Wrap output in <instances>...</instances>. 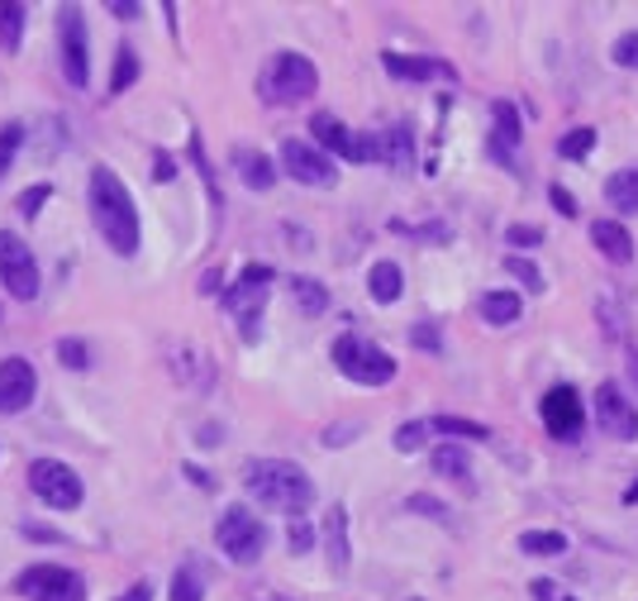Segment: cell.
Listing matches in <instances>:
<instances>
[{
    "label": "cell",
    "mask_w": 638,
    "mask_h": 601,
    "mask_svg": "<svg viewBox=\"0 0 638 601\" xmlns=\"http://www.w3.org/2000/svg\"><path fill=\"white\" fill-rule=\"evenodd\" d=\"M86 205L91 220L101 230V240L120 253V258H134L138 253V205L110 167H91V186H86Z\"/></svg>",
    "instance_id": "6da1fadb"
},
{
    "label": "cell",
    "mask_w": 638,
    "mask_h": 601,
    "mask_svg": "<svg viewBox=\"0 0 638 601\" xmlns=\"http://www.w3.org/2000/svg\"><path fill=\"white\" fill-rule=\"evenodd\" d=\"M244 487L253 501H263L267 511H281V516H306L310 501H315V482L310 472L291 464V458H248L244 464Z\"/></svg>",
    "instance_id": "7a4b0ae2"
},
{
    "label": "cell",
    "mask_w": 638,
    "mask_h": 601,
    "mask_svg": "<svg viewBox=\"0 0 638 601\" xmlns=\"http://www.w3.org/2000/svg\"><path fill=\"white\" fill-rule=\"evenodd\" d=\"M315 86H319L315 62L296 49L272 53V62H267L263 77H258V96L267 105H300L306 96H315Z\"/></svg>",
    "instance_id": "3957f363"
},
{
    "label": "cell",
    "mask_w": 638,
    "mask_h": 601,
    "mask_svg": "<svg viewBox=\"0 0 638 601\" xmlns=\"http://www.w3.org/2000/svg\"><path fill=\"white\" fill-rule=\"evenodd\" d=\"M333 368H339L348 383H358V387H387V383H395V358L387 349H377L372 339L353 335V329L333 339Z\"/></svg>",
    "instance_id": "277c9868"
},
{
    "label": "cell",
    "mask_w": 638,
    "mask_h": 601,
    "mask_svg": "<svg viewBox=\"0 0 638 601\" xmlns=\"http://www.w3.org/2000/svg\"><path fill=\"white\" fill-rule=\"evenodd\" d=\"M272 282H277V273L267 263H248L244 273L234 277V287L225 292V310L238 320V329H244L248 344H258V325H263L267 296H272Z\"/></svg>",
    "instance_id": "5b68a950"
},
{
    "label": "cell",
    "mask_w": 638,
    "mask_h": 601,
    "mask_svg": "<svg viewBox=\"0 0 638 601\" xmlns=\"http://www.w3.org/2000/svg\"><path fill=\"white\" fill-rule=\"evenodd\" d=\"M215 544H219V553H225L229 563L253 568L263 559V549H267V526L248 511V506H229V511L219 516V526H215Z\"/></svg>",
    "instance_id": "8992f818"
},
{
    "label": "cell",
    "mask_w": 638,
    "mask_h": 601,
    "mask_svg": "<svg viewBox=\"0 0 638 601\" xmlns=\"http://www.w3.org/2000/svg\"><path fill=\"white\" fill-rule=\"evenodd\" d=\"M29 492L43 506H53V511H76L86 487L76 478V468L62 464V458H34V464H29Z\"/></svg>",
    "instance_id": "52a82bcc"
},
{
    "label": "cell",
    "mask_w": 638,
    "mask_h": 601,
    "mask_svg": "<svg viewBox=\"0 0 638 601\" xmlns=\"http://www.w3.org/2000/svg\"><path fill=\"white\" fill-rule=\"evenodd\" d=\"M310 134H315V144L333 157H348V163H381V134L348 130V124L339 115H329V110L310 115Z\"/></svg>",
    "instance_id": "ba28073f"
},
{
    "label": "cell",
    "mask_w": 638,
    "mask_h": 601,
    "mask_svg": "<svg viewBox=\"0 0 638 601\" xmlns=\"http://www.w3.org/2000/svg\"><path fill=\"white\" fill-rule=\"evenodd\" d=\"M281 172L300 186H315V192L339 186V167H333V157L315 139H281Z\"/></svg>",
    "instance_id": "9c48e42d"
},
{
    "label": "cell",
    "mask_w": 638,
    "mask_h": 601,
    "mask_svg": "<svg viewBox=\"0 0 638 601\" xmlns=\"http://www.w3.org/2000/svg\"><path fill=\"white\" fill-rule=\"evenodd\" d=\"M538 420H544V430L557 439V445H577L582 430H586V406H582V391L557 383L544 391V401H538Z\"/></svg>",
    "instance_id": "30bf717a"
},
{
    "label": "cell",
    "mask_w": 638,
    "mask_h": 601,
    "mask_svg": "<svg viewBox=\"0 0 638 601\" xmlns=\"http://www.w3.org/2000/svg\"><path fill=\"white\" fill-rule=\"evenodd\" d=\"M58 49H62V77L82 91L91 82V43H86V14L76 6H62L58 14Z\"/></svg>",
    "instance_id": "8fae6325"
},
{
    "label": "cell",
    "mask_w": 638,
    "mask_h": 601,
    "mask_svg": "<svg viewBox=\"0 0 638 601\" xmlns=\"http://www.w3.org/2000/svg\"><path fill=\"white\" fill-rule=\"evenodd\" d=\"M14 592L29 597V601H86V588L72 568H58V563H34L14 578Z\"/></svg>",
    "instance_id": "7c38bea8"
},
{
    "label": "cell",
    "mask_w": 638,
    "mask_h": 601,
    "mask_svg": "<svg viewBox=\"0 0 638 601\" xmlns=\"http://www.w3.org/2000/svg\"><path fill=\"white\" fill-rule=\"evenodd\" d=\"M0 282L14 300H34L39 296V263H34V248H29L20 234H6L0 230Z\"/></svg>",
    "instance_id": "4fadbf2b"
},
{
    "label": "cell",
    "mask_w": 638,
    "mask_h": 601,
    "mask_svg": "<svg viewBox=\"0 0 638 601\" xmlns=\"http://www.w3.org/2000/svg\"><path fill=\"white\" fill-rule=\"evenodd\" d=\"M596 425H600V435L619 439V445L638 439V410H634V401L615 383H600L596 387Z\"/></svg>",
    "instance_id": "5bb4252c"
},
{
    "label": "cell",
    "mask_w": 638,
    "mask_h": 601,
    "mask_svg": "<svg viewBox=\"0 0 638 601\" xmlns=\"http://www.w3.org/2000/svg\"><path fill=\"white\" fill-rule=\"evenodd\" d=\"M39 391V373L29 358H6L0 363V416H20V410H29V401H34Z\"/></svg>",
    "instance_id": "9a60e30c"
},
{
    "label": "cell",
    "mask_w": 638,
    "mask_h": 601,
    "mask_svg": "<svg viewBox=\"0 0 638 601\" xmlns=\"http://www.w3.org/2000/svg\"><path fill=\"white\" fill-rule=\"evenodd\" d=\"M515 149H519V110L510 101H496L491 105V153L505 167H515Z\"/></svg>",
    "instance_id": "2e32d148"
},
{
    "label": "cell",
    "mask_w": 638,
    "mask_h": 601,
    "mask_svg": "<svg viewBox=\"0 0 638 601\" xmlns=\"http://www.w3.org/2000/svg\"><path fill=\"white\" fill-rule=\"evenodd\" d=\"M381 68H387L395 82H429V77H443L453 82V68L439 58H414V53H381Z\"/></svg>",
    "instance_id": "e0dca14e"
},
{
    "label": "cell",
    "mask_w": 638,
    "mask_h": 601,
    "mask_svg": "<svg viewBox=\"0 0 638 601\" xmlns=\"http://www.w3.org/2000/svg\"><path fill=\"white\" fill-rule=\"evenodd\" d=\"M229 163H234L238 182H244L248 192H267V186L277 182V167H272V157H267V153H258V149H248V144H238V149L229 153Z\"/></svg>",
    "instance_id": "ac0fdd59"
},
{
    "label": "cell",
    "mask_w": 638,
    "mask_h": 601,
    "mask_svg": "<svg viewBox=\"0 0 638 601\" xmlns=\"http://www.w3.org/2000/svg\"><path fill=\"white\" fill-rule=\"evenodd\" d=\"M325 553H329V568L333 573H348V559H353V549H348V506L333 501L325 511Z\"/></svg>",
    "instance_id": "d6986e66"
},
{
    "label": "cell",
    "mask_w": 638,
    "mask_h": 601,
    "mask_svg": "<svg viewBox=\"0 0 638 601\" xmlns=\"http://www.w3.org/2000/svg\"><path fill=\"white\" fill-rule=\"evenodd\" d=\"M591 244L600 248V258H610V263H634V234L619 225V220H596L591 225Z\"/></svg>",
    "instance_id": "ffe728a7"
},
{
    "label": "cell",
    "mask_w": 638,
    "mask_h": 601,
    "mask_svg": "<svg viewBox=\"0 0 638 601\" xmlns=\"http://www.w3.org/2000/svg\"><path fill=\"white\" fill-rule=\"evenodd\" d=\"M429 464H434L439 478L457 482L462 492H476V482H472V458H467V449H462V445H439L434 454H429Z\"/></svg>",
    "instance_id": "44dd1931"
},
{
    "label": "cell",
    "mask_w": 638,
    "mask_h": 601,
    "mask_svg": "<svg viewBox=\"0 0 638 601\" xmlns=\"http://www.w3.org/2000/svg\"><path fill=\"white\" fill-rule=\"evenodd\" d=\"M367 292H372L377 306H395V300H401V292H405L401 263H391V258L372 263V273H367Z\"/></svg>",
    "instance_id": "7402d4cb"
},
{
    "label": "cell",
    "mask_w": 638,
    "mask_h": 601,
    "mask_svg": "<svg viewBox=\"0 0 638 601\" xmlns=\"http://www.w3.org/2000/svg\"><path fill=\"white\" fill-rule=\"evenodd\" d=\"M381 163L395 167V172H410L414 167V134H410V124H395V130L381 134Z\"/></svg>",
    "instance_id": "603a6c76"
},
{
    "label": "cell",
    "mask_w": 638,
    "mask_h": 601,
    "mask_svg": "<svg viewBox=\"0 0 638 601\" xmlns=\"http://www.w3.org/2000/svg\"><path fill=\"white\" fill-rule=\"evenodd\" d=\"M605 201L619 215H638V167H619L615 177H605Z\"/></svg>",
    "instance_id": "cb8c5ba5"
},
{
    "label": "cell",
    "mask_w": 638,
    "mask_h": 601,
    "mask_svg": "<svg viewBox=\"0 0 638 601\" xmlns=\"http://www.w3.org/2000/svg\"><path fill=\"white\" fill-rule=\"evenodd\" d=\"M476 310H482L486 325H515L519 320V296L510 287H496V292H486L482 300H476Z\"/></svg>",
    "instance_id": "d4e9b609"
},
{
    "label": "cell",
    "mask_w": 638,
    "mask_h": 601,
    "mask_svg": "<svg viewBox=\"0 0 638 601\" xmlns=\"http://www.w3.org/2000/svg\"><path fill=\"white\" fill-rule=\"evenodd\" d=\"M519 553H529V559H557V553H567V534H557V530H524L519 534Z\"/></svg>",
    "instance_id": "484cf974"
},
{
    "label": "cell",
    "mask_w": 638,
    "mask_h": 601,
    "mask_svg": "<svg viewBox=\"0 0 638 601\" xmlns=\"http://www.w3.org/2000/svg\"><path fill=\"white\" fill-rule=\"evenodd\" d=\"M291 296H296L300 315H325L329 310V292H325V282H315V277H291Z\"/></svg>",
    "instance_id": "4316f807"
},
{
    "label": "cell",
    "mask_w": 638,
    "mask_h": 601,
    "mask_svg": "<svg viewBox=\"0 0 638 601\" xmlns=\"http://www.w3.org/2000/svg\"><path fill=\"white\" fill-rule=\"evenodd\" d=\"M20 39H24V6L20 0H6L0 6V49L20 53Z\"/></svg>",
    "instance_id": "83f0119b"
},
{
    "label": "cell",
    "mask_w": 638,
    "mask_h": 601,
    "mask_svg": "<svg viewBox=\"0 0 638 601\" xmlns=\"http://www.w3.org/2000/svg\"><path fill=\"white\" fill-rule=\"evenodd\" d=\"M429 430L453 435V439H491V425L467 420V416H434V420H429Z\"/></svg>",
    "instance_id": "f1b7e54d"
},
{
    "label": "cell",
    "mask_w": 638,
    "mask_h": 601,
    "mask_svg": "<svg viewBox=\"0 0 638 601\" xmlns=\"http://www.w3.org/2000/svg\"><path fill=\"white\" fill-rule=\"evenodd\" d=\"M134 82H138V53L134 49H120L115 72H110V96H124Z\"/></svg>",
    "instance_id": "f546056e"
},
{
    "label": "cell",
    "mask_w": 638,
    "mask_h": 601,
    "mask_svg": "<svg viewBox=\"0 0 638 601\" xmlns=\"http://www.w3.org/2000/svg\"><path fill=\"white\" fill-rule=\"evenodd\" d=\"M167 601H205V582H200L196 568H177V573H172Z\"/></svg>",
    "instance_id": "4dcf8cb0"
},
{
    "label": "cell",
    "mask_w": 638,
    "mask_h": 601,
    "mask_svg": "<svg viewBox=\"0 0 638 601\" xmlns=\"http://www.w3.org/2000/svg\"><path fill=\"white\" fill-rule=\"evenodd\" d=\"M20 144H24V124L20 120L0 124V182H6V172L14 163V153H20Z\"/></svg>",
    "instance_id": "1f68e13d"
},
{
    "label": "cell",
    "mask_w": 638,
    "mask_h": 601,
    "mask_svg": "<svg viewBox=\"0 0 638 601\" xmlns=\"http://www.w3.org/2000/svg\"><path fill=\"white\" fill-rule=\"evenodd\" d=\"M505 273L515 277V282H524V287H529V292H544V287H548L544 273H538V263L519 258V253H510V258H505Z\"/></svg>",
    "instance_id": "d6a6232c"
},
{
    "label": "cell",
    "mask_w": 638,
    "mask_h": 601,
    "mask_svg": "<svg viewBox=\"0 0 638 601\" xmlns=\"http://www.w3.org/2000/svg\"><path fill=\"white\" fill-rule=\"evenodd\" d=\"M429 435H434V430H429V420H410V425L395 430V449H401V454H420Z\"/></svg>",
    "instance_id": "836d02e7"
},
{
    "label": "cell",
    "mask_w": 638,
    "mask_h": 601,
    "mask_svg": "<svg viewBox=\"0 0 638 601\" xmlns=\"http://www.w3.org/2000/svg\"><path fill=\"white\" fill-rule=\"evenodd\" d=\"M58 363L72 373H82V368H91V349L82 339H58Z\"/></svg>",
    "instance_id": "e575fe53"
},
{
    "label": "cell",
    "mask_w": 638,
    "mask_h": 601,
    "mask_svg": "<svg viewBox=\"0 0 638 601\" xmlns=\"http://www.w3.org/2000/svg\"><path fill=\"white\" fill-rule=\"evenodd\" d=\"M405 506H410L414 516H429V520H439V526H449V520H453V511H449V506H443L439 497H429V492H414Z\"/></svg>",
    "instance_id": "d590c367"
},
{
    "label": "cell",
    "mask_w": 638,
    "mask_h": 601,
    "mask_svg": "<svg viewBox=\"0 0 638 601\" xmlns=\"http://www.w3.org/2000/svg\"><path fill=\"white\" fill-rule=\"evenodd\" d=\"M48 201H53V186H48V182H34L29 192H20V201H14V205H20V215H24V220H34Z\"/></svg>",
    "instance_id": "8d00e7d4"
},
{
    "label": "cell",
    "mask_w": 638,
    "mask_h": 601,
    "mask_svg": "<svg viewBox=\"0 0 638 601\" xmlns=\"http://www.w3.org/2000/svg\"><path fill=\"white\" fill-rule=\"evenodd\" d=\"M591 149H596V130H586V124H582V130H572V134H563V144H557L563 157H586Z\"/></svg>",
    "instance_id": "74e56055"
},
{
    "label": "cell",
    "mask_w": 638,
    "mask_h": 601,
    "mask_svg": "<svg viewBox=\"0 0 638 601\" xmlns=\"http://www.w3.org/2000/svg\"><path fill=\"white\" fill-rule=\"evenodd\" d=\"M610 58L619 62V68H629V72H638V29H629V34H619V39H615V49H610Z\"/></svg>",
    "instance_id": "f35d334b"
},
{
    "label": "cell",
    "mask_w": 638,
    "mask_h": 601,
    "mask_svg": "<svg viewBox=\"0 0 638 601\" xmlns=\"http://www.w3.org/2000/svg\"><path fill=\"white\" fill-rule=\"evenodd\" d=\"M286 544H291V553H310V544H315V526H310L306 516L291 520V530H286Z\"/></svg>",
    "instance_id": "ab89813d"
},
{
    "label": "cell",
    "mask_w": 638,
    "mask_h": 601,
    "mask_svg": "<svg viewBox=\"0 0 638 601\" xmlns=\"http://www.w3.org/2000/svg\"><path fill=\"white\" fill-rule=\"evenodd\" d=\"M505 244L510 248H538V244H544V230H538V225H510Z\"/></svg>",
    "instance_id": "60d3db41"
},
{
    "label": "cell",
    "mask_w": 638,
    "mask_h": 601,
    "mask_svg": "<svg viewBox=\"0 0 638 601\" xmlns=\"http://www.w3.org/2000/svg\"><path fill=\"white\" fill-rule=\"evenodd\" d=\"M410 344H414V349H429V354H439V349H443L439 329H434V325H424V320H420V325H414V329H410Z\"/></svg>",
    "instance_id": "b9f144b4"
},
{
    "label": "cell",
    "mask_w": 638,
    "mask_h": 601,
    "mask_svg": "<svg viewBox=\"0 0 638 601\" xmlns=\"http://www.w3.org/2000/svg\"><path fill=\"white\" fill-rule=\"evenodd\" d=\"M20 534H24V540H43V544H68V534H62V530H53V526H34V520H24Z\"/></svg>",
    "instance_id": "7bdbcfd3"
},
{
    "label": "cell",
    "mask_w": 638,
    "mask_h": 601,
    "mask_svg": "<svg viewBox=\"0 0 638 601\" xmlns=\"http://www.w3.org/2000/svg\"><path fill=\"white\" fill-rule=\"evenodd\" d=\"M548 201H553V211H557V215H567V220L582 211V205L572 201V192H567V186H548Z\"/></svg>",
    "instance_id": "ee69618b"
},
{
    "label": "cell",
    "mask_w": 638,
    "mask_h": 601,
    "mask_svg": "<svg viewBox=\"0 0 638 601\" xmlns=\"http://www.w3.org/2000/svg\"><path fill=\"white\" fill-rule=\"evenodd\" d=\"M177 177V163H172V153H153V182H172Z\"/></svg>",
    "instance_id": "f6af8a7d"
},
{
    "label": "cell",
    "mask_w": 638,
    "mask_h": 601,
    "mask_svg": "<svg viewBox=\"0 0 638 601\" xmlns=\"http://www.w3.org/2000/svg\"><path fill=\"white\" fill-rule=\"evenodd\" d=\"M529 597L534 601H563V597H557V582H548V578H534L529 582Z\"/></svg>",
    "instance_id": "bcb514c9"
},
{
    "label": "cell",
    "mask_w": 638,
    "mask_h": 601,
    "mask_svg": "<svg viewBox=\"0 0 638 601\" xmlns=\"http://www.w3.org/2000/svg\"><path fill=\"white\" fill-rule=\"evenodd\" d=\"M110 14H115V20H138L143 6L138 0H110Z\"/></svg>",
    "instance_id": "7dc6e473"
},
{
    "label": "cell",
    "mask_w": 638,
    "mask_h": 601,
    "mask_svg": "<svg viewBox=\"0 0 638 601\" xmlns=\"http://www.w3.org/2000/svg\"><path fill=\"white\" fill-rule=\"evenodd\" d=\"M182 472H186V482H196V487H200V492H210V487H215V478H210V472H205V468H196V464H186Z\"/></svg>",
    "instance_id": "c3c4849f"
},
{
    "label": "cell",
    "mask_w": 638,
    "mask_h": 601,
    "mask_svg": "<svg viewBox=\"0 0 638 601\" xmlns=\"http://www.w3.org/2000/svg\"><path fill=\"white\" fill-rule=\"evenodd\" d=\"M115 601H153V582H134V588L120 592Z\"/></svg>",
    "instance_id": "681fc988"
},
{
    "label": "cell",
    "mask_w": 638,
    "mask_h": 601,
    "mask_svg": "<svg viewBox=\"0 0 638 601\" xmlns=\"http://www.w3.org/2000/svg\"><path fill=\"white\" fill-rule=\"evenodd\" d=\"M200 296H219V267H210V273L200 277V287H196Z\"/></svg>",
    "instance_id": "f907efd6"
},
{
    "label": "cell",
    "mask_w": 638,
    "mask_h": 601,
    "mask_svg": "<svg viewBox=\"0 0 638 601\" xmlns=\"http://www.w3.org/2000/svg\"><path fill=\"white\" fill-rule=\"evenodd\" d=\"M629 377L638 383V349H629Z\"/></svg>",
    "instance_id": "816d5d0a"
},
{
    "label": "cell",
    "mask_w": 638,
    "mask_h": 601,
    "mask_svg": "<svg viewBox=\"0 0 638 601\" xmlns=\"http://www.w3.org/2000/svg\"><path fill=\"white\" fill-rule=\"evenodd\" d=\"M625 501H629V506L638 501V482H634V487H629V492H625Z\"/></svg>",
    "instance_id": "f5cc1de1"
},
{
    "label": "cell",
    "mask_w": 638,
    "mask_h": 601,
    "mask_svg": "<svg viewBox=\"0 0 638 601\" xmlns=\"http://www.w3.org/2000/svg\"><path fill=\"white\" fill-rule=\"evenodd\" d=\"M563 601H577V597H563Z\"/></svg>",
    "instance_id": "db71d44e"
}]
</instances>
